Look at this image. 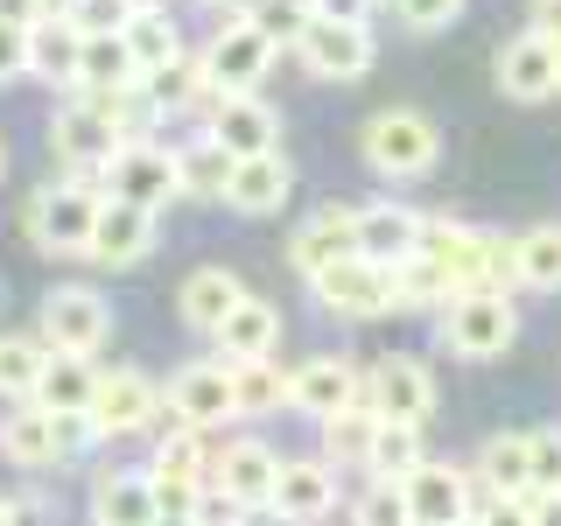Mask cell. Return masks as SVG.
I'll use <instances>...</instances> for the list:
<instances>
[{
	"label": "cell",
	"instance_id": "obj_8",
	"mask_svg": "<svg viewBox=\"0 0 561 526\" xmlns=\"http://www.w3.org/2000/svg\"><path fill=\"white\" fill-rule=\"evenodd\" d=\"M127 148V134L113 127V113H99V105H84V99H64L57 113H49V155H57V169L64 175H99L113 169V155Z\"/></svg>",
	"mask_w": 561,
	"mask_h": 526
},
{
	"label": "cell",
	"instance_id": "obj_14",
	"mask_svg": "<svg viewBox=\"0 0 561 526\" xmlns=\"http://www.w3.org/2000/svg\"><path fill=\"white\" fill-rule=\"evenodd\" d=\"M84 414H92L99 443H119V435H140V428H154V421L169 414V400H162V386H154L148 373L119 365V373H105V379H99V400H92Z\"/></svg>",
	"mask_w": 561,
	"mask_h": 526
},
{
	"label": "cell",
	"instance_id": "obj_1",
	"mask_svg": "<svg viewBox=\"0 0 561 526\" xmlns=\"http://www.w3.org/2000/svg\"><path fill=\"white\" fill-rule=\"evenodd\" d=\"M99 210H105V190L92 183V175H49V183L28 190L22 232H28L35 253H49V260H84Z\"/></svg>",
	"mask_w": 561,
	"mask_h": 526
},
{
	"label": "cell",
	"instance_id": "obj_30",
	"mask_svg": "<svg viewBox=\"0 0 561 526\" xmlns=\"http://www.w3.org/2000/svg\"><path fill=\"white\" fill-rule=\"evenodd\" d=\"M162 505H154L148 470H99L92 484V526H154Z\"/></svg>",
	"mask_w": 561,
	"mask_h": 526
},
{
	"label": "cell",
	"instance_id": "obj_47",
	"mask_svg": "<svg viewBox=\"0 0 561 526\" xmlns=\"http://www.w3.org/2000/svg\"><path fill=\"white\" fill-rule=\"evenodd\" d=\"M99 443V428H92V414H57V456L64 464H78L84 449Z\"/></svg>",
	"mask_w": 561,
	"mask_h": 526
},
{
	"label": "cell",
	"instance_id": "obj_15",
	"mask_svg": "<svg viewBox=\"0 0 561 526\" xmlns=\"http://www.w3.org/2000/svg\"><path fill=\"white\" fill-rule=\"evenodd\" d=\"M351 253H358V204H323V210H309V218L288 232V267L302 281L330 274Z\"/></svg>",
	"mask_w": 561,
	"mask_h": 526
},
{
	"label": "cell",
	"instance_id": "obj_52",
	"mask_svg": "<svg viewBox=\"0 0 561 526\" xmlns=\"http://www.w3.org/2000/svg\"><path fill=\"white\" fill-rule=\"evenodd\" d=\"M534 526H561V491H540L534 499Z\"/></svg>",
	"mask_w": 561,
	"mask_h": 526
},
{
	"label": "cell",
	"instance_id": "obj_26",
	"mask_svg": "<svg viewBox=\"0 0 561 526\" xmlns=\"http://www.w3.org/2000/svg\"><path fill=\"white\" fill-rule=\"evenodd\" d=\"M295 197V162L288 155H253V162L232 169V190H225V210H239V218H274L280 204Z\"/></svg>",
	"mask_w": 561,
	"mask_h": 526
},
{
	"label": "cell",
	"instance_id": "obj_27",
	"mask_svg": "<svg viewBox=\"0 0 561 526\" xmlns=\"http://www.w3.org/2000/svg\"><path fill=\"white\" fill-rule=\"evenodd\" d=\"M78 49H84V28L70 22V14L28 22V78L49 84V92H70V84H78Z\"/></svg>",
	"mask_w": 561,
	"mask_h": 526
},
{
	"label": "cell",
	"instance_id": "obj_16",
	"mask_svg": "<svg viewBox=\"0 0 561 526\" xmlns=\"http://www.w3.org/2000/svg\"><path fill=\"white\" fill-rule=\"evenodd\" d=\"M400 491H408V519L414 526H463L470 513H478V484H470V470L443 464V456H428Z\"/></svg>",
	"mask_w": 561,
	"mask_h": 526
},
{
	"label": "cell",
	"instance_id": "obj_6",
	"mask_svg": "<svg viewBox=\"0 0 561 526\" xmlns=\"http://www.w3.org/2000/svg\"><path fill=\"white\" fill-rule=\"evenodd\" d=\"M309 295H316V309H323L330 323H379V316L400 309L393 267H379V260H365V253H351V260H337L330 274H316Z\"/></svg>",
	"mask_w": 561,
	"mask_h": 526
},
{
	"label": "cell",
	"instance_id": "obj_33",
	"mask_svg": "<svg viewBox=\"0 0 561 526\" xmlns=\"http://www.w3.org/2000/svg\"><path fill=\"white\" fill-rule=\"evenodd\" d=\"M421 464H428V443H421L414 421H379V428H373V449H365V478L408 484Z\"/></svg>",
	"mask_w": 561,
	"mask_h": 526
},
{
	"label": "cell",
	"instance_id": "obj_45",
	"mask_svg": "<svg viewBox=\"0 0 561 526\" xmlns=\"http://www.w3.org/2000/svg\"><path fill=\"white\" fill-rule=\"evenodd\" d=\"M190 526H253V513H245L232 491H218V484H210L204 499H197V513H190Z\"/></svg>",
	"mask_w": 561,
	"mask_h": 526
},
{
	"label": "cell",
	"instance_id": "obj_2",
	"mask_svg": "<svg viewBox=\"0 0 561 526\" xmlns=\"http://www.w3.org/2000/svg\"><path fill=\"white\" fill-rule=\"evenodd\" d=\"M358 155L379 183H421L443 162V127L428 113H414V105H386L358 127Z\"/></svg>",
	"mask_w": 561,
	"mask_h": 526
},
{
	"label": "cell",
	"instance_id": "obj_51",
	"mask_svg": "<svg viewBox=\"0 0 561 526\" xmlns=\"http://www.w3.org/2000/svg\"><path fill=\"white\" fill-rule=\"evenodd\" d=\"M0 22H14V28L43 22V0H0Z\"/></svg>",
	"mask_w": 561,
	"mask_h": 526
},
{
	"label": "cell",
	"instance_id": "obj_4",
	"mask_svg": "<svg viewBox=\"0 0 561 526\" xmlns=\"http://www.w3.org/2000/svg\"><path fill=\"white\" fill-rule=\"evenodd\" d=\"M435 330H443V351L449 358H505V351L519 344V302L513 295H456V302L435 316Z\"/></svg>",
	"mask_w": 561,
	"mask_h": 526
},
{
	"label": "cell",
	"instance_id": "obj_40",
	"mask_svg": "<svg viewBox=\"0 0 561 526\" xmlns=\"http://www.w3.org/2000/svg\"><path fill=\"white\" fill-rule=\"evenodd\" d=\"M49 365V344L35 338H0V400H28V386H35V373Z\"/></svg>",
	"mask_w": 561,
	"mask_h": 526
},
{
	"label": "cell",
	"instance_id": "obj_46",
	"mask_svg": "<svg viewBox=\"0 0 561 526\" xmlns=\"http://www.w3.org/2000/svg\"><path fill=\"white\" fill-rule=\"evenodd\" d=\"M470 526H534V499H478Z\"/></svg>",
	"mask_w": 561,
	"mask_h": 526
},
{
	"label": "cell",
	"instance_id": "obj_53",
	"mask_svg": "<svg viewBox=\"0 0 561 526\" xmlns=\"http://www.w3.org/2000/svg\"><path fill=\"white\" fill-rule=\"evenodd\" d=\"M0 526H28V505L22 499H0Z\"/></svg>",
	"mask_w": 561,
	"mask_h": 526
},
{
	"label": "cell",
	"instance_id": "obj_43",
	"mask_svg": "<svg viewBox=\"0 0 561 526\" xmlns=\"http://www.w3.org/2000/svg\"><path fill=\"white\" fill-rule=\"evenodd\" d=\"M309 14H316L309 0H267V8H260V14H245V22H260V28H267L280 49H295V43H302V28H309Z\"/></svg>",
	"mask_w": 561,
	"mask_h": 526
},
{
	"label": "cell",
	"instance_id": "obj_57",
	"mask_svg": "<svg viewBox=\"0 0 561 526\" xmlns=\"http://www.w3.org/2000/svg\"><path fill=\"white\" fill-rule=\"evenodd\" d=\"M0 175H8V140H0Z\"/></svg>",
	"mask_w": 561,
	"mask_h": 526
},
{
	"label": "cell",
	"instance_id": "obj_18",
	"mask_svg": "<svg viewBox=\"0 0 561 526\" xmlns=\"http://www.w3.org/2000/svg\"><path fill=\"white\" fill-rule=\"evenodd\" d=\"M204 134L218 140L232 162H253V155H274V148H280V113H274L260 92L218 99V105H210V119H204Z\"/></svg>",
	"mask_w": 561,
	"mask_h": 526
},
{
	"label": "cell",
	"instance_id": "obj_23",
	"mask_svg": "<svg viewBox=\"0 0 561 526\" xmlns=\"http://www.w3.org/2000/svg\"><path fill=\"white\" fill-rule=\"evenodd\" d=\"M245 302V281L232 267H190L175 281V316H183V330H197V338H218L225 316Z\"/></svg>",
	"mask_w": 561,
	"mask_h": 526
},
{
	"label": "cell",
	"instance_id": "obj_28",
	"mask_svg": "<svg viewBox=\"0 0 561 526\" xmlns=\"http://www.w3.org/2000/svg\"><path fill=\"white\" fill-rule=\"evenodd\" d=\"M0 456H8L14 470L64 464L57 456V414H43L35 400H8V408H0Z\"/></svg>",
	"mask_w": 561,
	"mask_h": 526
},
{
	"label": "cell",
	"instance_id": "obj_54",
	"mask_svg": "<svg viewBox=\"0 0 561 526\" xmlns=\"http://www.w3.org/2000/svg\"><path fill=\"white\" fill-rule=\"evenodd\" d=\"M267 0H225V22H245V14H260Z\"/></svg>",
	"mask_w": 561,
	"mask_h": 526
},
{
	"label": "cell",
	"instance_id": "obj_58",
	"mask_svg": "<svg viewBox=\"0 0 561 526\" xmlns=\"http://www.w3.org/2000/svg\"><path fill=\"white\" fill-rule=\"evenodd\" d=\"M154 526H190V519H154Z\"/></svg>",
	"mask_w": 561,
	"mask_h": 526
},
{
	"label": "cell",
	"instance_id": "obj_5",
	"mask_svg": "<svg viewBox=\"0 0 561 526\" xmlns=\"http://www.w3.org/2000/svg\"><path fill=\"white\" fill-rule=\"evenodd\" d=\"M99 190L113 204H134V210H154L162 218L169 204H183V169H175V148H162V140H127V148L113 155V169L99 175Z\"/></svg>",
	"mask_w": 561,
	"mask_h": 526
},
{
	"label": "cell",
	"instance_id": "obj_22",
	"mask_svg": "<svg viewBox=\"0 0 561 526\" xmlns=\"http://www.w3.org/2000/svg\"><path fill=\"white\" fill-rule=\"evenodd\" d=\"M470 484H478V499H534V443H526V428L484 435Z\"/></svg>",
	"mask_w": 561,
	"mask_h": 526
},
{
	"label": "cell",
	"instance_id": "obj_32",
	"mask_svg": "<svg viewBox=\"0 0 561 526\" xmlns=\"http://www.w3.org/2000/svg\"><path fill=\"white\" fill-rule=\"evenodd\" d=\"M218 344H225V358H274V344H280V309L267 302V295H253L245 288V302L225 316V330H218Z\"/></svg>",
	"mask_w": 561,
	"mask_h": 526
},
{
	"label": "cell",
	"instance_id": "obj_7",
	"mask_svg": "<svg viewBox=\"0 0 561 526\" xmlns=\"http://www.w3.org/2000/svg\"><path fill=\"white\" fill-rule=\"evenodd\" d=\"M35 338H43L49 351L99 358V344L113 338V302H105L99 288H84V281H64V288H49L43 309H35Z\"/></svg>",
	"mask_w": 561,
	"mask_h": 526
},
{
	"label": "cell",
	"instance_id": "obj_3",
	"mask_svg": "<svg viewBox=\"0 0 561 526\" xmlns=\"http://www.w3.org/2000/svg\"><path fill=\"white\" fill-rule=\"evenodd\" d=\"M197 57H204L210 99H245V92H260L267 70L280 64V43L260 22H218V35H210Z\"/></svg>",
	"mask_w": 561,
	"mask_h": 526
},
{
	"label": "cell",
	"instance_id": "obj_59",
	"mask_svg": "<svg viewBox=\"0 0 561 526\" xmlns=\"http://www.w3.org/2000/svg\"><path fill=\"white\" fill-rule=\"evenodd\" d=\"M204 8H225V0H204Z\"/></svg>",
	"mask_w": 561,
	"mask_h": 526
},
{
	"label": "cell",
	"instance_id": "obj_20",
	"mask_svg": "<svg viewBox=\"0 0 561 526\" xmlns=\"http://www.w3.org/2000/svg\"><path fill=\"white\" fill-rule=\"evenodd\" d=\"M499 92L513 99V105H540V99H554L561 92V49L554 43H540L534 28H519L513 43L499 49Z\"/></svg>",
	"mask_w": 561,
	"mask_h": 526
},
{
	"label": "cell",
	"instance_id": "obj_31",
	"mask_svg": "<svg viewBox=\"0 0 561 526\" xmlns=\"http://www.w3.org/2000/svg\"><path fill=\"white\" fill-rule=\"evenodd\" d=\"M140 99H148L154 119L190 113V105H218V99H210V84H204V57H197V49H183L175 64L148 70V78H140Z\"/></svg>",
	"mask_w": 561,
	"mask_h": 526
},
{
	"label": "cell",
	"instance_id": "obj_29",
	"mask_svg": "<svg viewBox=\"0 0 561 526\" xmlns=\"http://www.w3.org/2000/svg\"><path fill=\"white\" fill-rule=\"evenodd\" d=\"M99 365L92 358H78V351H49V365L35 373V386H28V400L43 414H84L99 400Z\"/></svg>",
	"mask_w": 561,
	"mask_h": 526
},
{
	"label": "cell",
	"instance_id": "obj_10",
	"mask_svg": "<svg viewBox=\"0 0 561 526\" xmlns=\"http://www.w3.org/2000/svg\"><path fill=\"white\" fill-rule=\"evenodd\" d=\"M373 57H379L373 22H323V14H309L302 43H295V64L323 84H358L373 70Z\"/></svg>",
	"mask_w": 561,
	"mask_h": 526
},
{
	"label": "cell",
	"instance_id": "obj_42",
	"mask_svg": "<svg viewBox=\"0 0 561 526\" xmlns=\"http://www.w3.org/2000/svg\"><path fill=\"white\" fill-rule=\"evenodd\" d=\"M386 8H393V22L408 35H443L463 14V0H386Z\"/></svg>",
	"mask_w": 561,
	"mask_h": 526
},
{
	"label": "cell",
	"instance_id": "obj_38",
	"mask_svg": "<svg viewBox=\"0 0 561 526\" xmlns=\"http://www.w3.org/2000/svg\"><path fill=\"white\" fill-rule=\"evenodd\" d=\"M373 428H379V414L365 408V400H351L344 414L316 421V443H323V464H365V449H373Z\"/></svg>",
	"mask_w": 561,
	"mask_h": 526
},
{
	"label": "cell",
	"instance_id": "obj_34",
	"mask_svg": "<svg viewBox=\"0 0 561 526\" xmlns=\"http://www.w3.org/2000/svg\"><path fill=\"white\" fill-rule=\"evenodd\" d=\"M232 365V358H225ZM232 400H239V421H267V414H288V373L274 358H239L232 365Z\"/></svg>",
	"mask_w": 561,
	"mask_h": 526
},
{
	"label": "cell",
	"instance_id": "obj_24",
	"mask_svg": "<svg viewBox=\"0 0 561 526\" xmlns=\"http://www.w3.org/2000/svg\"><path fill=\"white\" fill-rule=\"evenodd\" d=\"M140 70L127 57V35L119 28H84V49H78V84L64 99H113V92H134Z\"/></svg>",
	"mask_w": 561,
	"mask_h": 526
},
{
	"label": "cell",
	"instance_id": "obj_35",
	"mask_svg": "<svg viewBox=\"0 0 561 526\" xmlns=\"http://www.w3.org/2000/svg\"><path fill=\"white\" fill-rule=\"evenodd\" d=\"M513 267L526 295H561V225H526L513 232Z\"/></svg>",
	"mask_w": 561,
	"mask_h": 526
},
{
	"label": "cell",
	"instance_id": "obj_9",
	"mask_svg": "<svg viewBox=\"0 0 561 526\" xmlns=\"http://www.w3.org/2000/svg\"><path fill=\"white\" fill-rule=\"evenodd\" d=\"M210 464L218 456L204 449L197 428H169L162 443L148 456V484H154V505H162V519H190L197 513V499L210 491Z\"/></svg>",
	"mask_w": 561,
	"mask_h": 526
},
{
	"label": "cell",
	"instance_id": "obj_21",
	"mask_svg": "<svg viewBox=\"0 0 561 526\" xmlns=\"http://www.w3.org/2000/svg\"><path fill=\"white\" fill-rule=\"evenodd\" d=\"M274 478H280V449H274V443H260V435H239V443H225V449H218V464H210V484L232 491L245 513H267Z\"/></svg>",
	"mask_w": 561,
	"mask_h": 526
},
{
	"label": "cell",
	"instance_id": "obj_55",
	"mask_svg": "<svg viewBox=\"0 0 561 526\" xmlns=\"http://www.w3.org/2000/svg\"><path fill=\"white\" fill-rule=\"evenodd\" d=\"M78 8L84 0H43V14H70V22H78Z\"/></svg>",
	"mask_w": 561,
	"mask_h": 526
},
{
	"label": "cell",
	"instance_id": "obj_25",
	"mask_svg": "<svg viewBox=\"0 0 561 526\" xmlns=\"http://www.w3.org/2000/svg\"><path fill=\"white\" fill-rule=\"evenodd\" d=\"M414 245H421V210H408L400 197L358 204V253H365V260L400 267V260H414Z\"/></svg>",
	"mask_w": 561,
	"mask_h": 526
},
{
	"label": "cell",
	"instance_id": "obj_50",
	"mask_svg": "<svg viewBox=\"0 0 561 526\" xmlns=\"http://www.w3.org/2000/svg\"><path fill=\"white\" fill-rule=\"evenodd\" d=\"M373 8H379V0H316L323 22H373Z\"/></svg>",
	"mask_w": 561,
	"mask_h": 526
},
{
	"label": "cell",
	"instance_id": "obj_39",
	"mask_svg": "<svg viewBox=\"0 0 561 526\" xmlns=\"http://www.w3.org/2000/svg\"><path fill=\"white\" fill-rule=\"evenodd\" d=\"M393 295H400V309H414V316H443L456 302V281L435 267V260H400L393 267Z\"/></svg>",
	"mask_w": 561,
	"mask_h": 526
},
{
	"label": "cell",
	"instance_id": "obj_56",
	"mask_svg": "<svg viewBox=\"0 0 561 526\" xmlns=\"http://www.w3.org/2000/svg\"><path fill=\"white\" fill-rule=\"evenodd\" d=\"M119 8H127V14H140V8H169V0H119Z\"/></svg>",
	"mask_w": 561,
	"mask_h": 526
},
{
	"label": "cell",
	"instance_id": "obj_49",
	"mask_svg": "<svg viewBox=\"0 0 561 526\" xmlns=\"http://www.w3.org/2000/svg\"><path fill=\"white\" fill-rule=\"evenodd\" d=\"M526 28L561 49V0H526Z\"/></svg>",
	"mask_w": 561,
	"mask_h": 526
},
{
	"label": "cell",
	"instance_id": "obj_44",
	"mask_svg": "<svg viewBox=\"0 0 561 526\" xmlns=\"http://www.w3.org/2000/svg\"><path fill=\"white\" fill-rule=\"evenodd\" d=\"M526 443H534V499L561 491V428H526Z\"/></svg>",
	"mask_w": 561,
	"mask_h": 526
},
{
	"label": "cell",
	"instance_id": "obj_36",
	"mask_svg": "<svg viewBox=\"0 0 561 526\" xmlns=\"http://www.w3.org/2000/svg\"><path fill=\"white\" fill-rule=\"evenodd\" d=\"M119 35H127V57H134L140 78L183 57V28L169 22V8H140V14H127V22H119Z\"/></svg>",
	"mask_w": 561,
	"mask_h": 526
},
{
	"label": "cell",
	"instance_id": "obj_41",
	"mask_svg": "<svg viewBox=\"0 0 561 526\" xmlns=\"http://www.w3.org/2000/svg\"><path fill=\"white\" fill-rule=\"evenodd\" d=\"M351 526H414L408 519V491L373 478V484H365V499H358V513H351Z\"/></svg>",
	"mask_w": 561,
	"mask_h": 526
},
{
	"label": "cell",
	"instance_id": "obj_12",
	"mask_svg": "<svg viewBox=\"0 0 561 526\" xmlns=\"http://www.w3.org/2000/svg\"><path fill=\"white\" fill-rule=\"evenodd\" d=\"M337 505H344L337 464H323V456H280V478H274V499H267V513L280 526H323Z\"/></svg>",
	"mask_w": 561,
	"mask_h": 526
},
{
	"label": "cell",
	"instance_id": "obj_48",
	"mask_svg": "<svg viewBox=\"0 0 561 526\" xmlns=\"http://www.w3.org/2000/svg\"><path fill=\"white\" fill-rule=\"evenodd\" d=\"M14 78H28V28L0 22V84H14Z\"/></svg>",
	"mask_w": 561,
	"mask_h": 526
},
{
	"label": "cell",
	"instance_id": "obj_19",
	"mask_svg": "<svg viewBox=\"0 0 561 526\" xmlns=\"http://www.w3.org/2000/svg\"><path fill=\"white\" fill-rule=\"evenodd\" d=\"M154 239H162V232H154V210H134V204H113V197H105L84 260L105 267V274H127V267H140V260L154 253Z\"/></svg>",
	"mask_w": 561,
	"mask_h": 526
},
{
	"label": "cell",
	"instance_id": "obj_60",
	"mask_svg": "<svg viewBox=\"0 0 561 526\" xmlns=\"http://www.w3.org/2000/svg\"><path fill=\"white\" fill-rule=\"evenodd\" d=\"M463 526H470V519H463Z\"/></svg>",
	"mask_w": 561,
	"mask_h": 526
},
{
	"label": "cell",
	"instance_id": "obj_11",
	"mask_svg": "<svg viewBox=\"0 0 561 526\" xmlns=\"http://www.w3.org/2000/svg\"><path fill=\"white\" fill-rule=\"evenodd\" d=\"M358 400L379 421H414V428H428V414H435V400H443V393H435V373L421 358H408V351H386L373 373H365Z\"/></svg>",
	"mask_w": 561,
	"mask_h": 526
},
{
	"label": "cell",
	"instance_id": "obj_13",
	"mask_svg": "<svg viewBox=\"0 0 561 526\" xmlns=\"http://www.w3.org/2000/svg\"><path fill=\"white\" fill-rule=\"evenodd\" d=\"M162 400H169V421L175 428H225V421H239V400H232V365L225 358H197V365H183L169 386H162Z\"/></svg>",
	"mask_w": 561,
	"mask_h": 526
},
{
	"label": "cell",
	"instance_id": "obj_17",
	"mask_svg": "<svg viewBox=\"0 0 561 526\" xmlns=\"http://www.w3.org/2000/svg\"><path fill=\"white\" fill-rule=\"evenodd\" d=\"M358 386H365V373L351 358H337V351H316V358H302L288 373V408L309 414V421H330V414H344L351 400H358Z\"/></svg>",
	"mask_w": 561,
	"mask_h": 526
},
{
	"label": "cell",
	"instance_id": "obj_37",
	"mask_svg": "<svg viewBox=\"0 0 561 526\" xmlns=\"http://www.w3.org/2000/svg\"><path fill=\"white\" fill-rule=\"evenodd\" d=\"M175 169H183V197H204V204H225V190H232V155L218 148L210 134H197L190 148H175Z\"/></svg>",
	"mask_w": 561,
	"mask_h": 526
}]
</instances>
